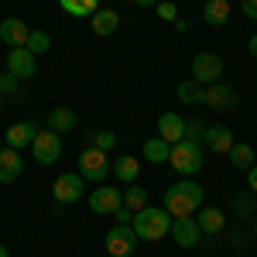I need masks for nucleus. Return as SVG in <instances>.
<instances>
[{
	"label": "nucleus",
	"mask_w": 257,
	"mask_h": 257,
	"mask_svg": "<svg viewBox=\"0 0 257 257\" xmlns=\"http://www.w3.org/2000/svg\"><path fill=\"white\" fill-rule=\"evenodd\" d=\"M247 52H250V55H254V59H257V35H254V38H250V41H247Z\"/></svg>",
	"instance_id": "e433bc0d"
},
{
	"label": "nucleus",
	"mask_w": 257,
	"mask_h": 257,
	"mask_svg": "<svg viewBox=\"0 0 257 257\" xmlns=\"http://www.w3.org/2000/svg\"><path fill=\"white\" fill-rule=\"evenodd\" d=\"M131 226H134V233L138 240H148V243H158V240L168 237V230H172V213H165V206H144L134 213L131 219Z\"/></svg>",
	"instance_id": "f03ea898"
},
{
	"label": "nucleus",
	"mask_w": 257,
	"mask_h": 257,
	"mask_svg": "<svg viewBox=\"0 0 257 257\" xmlns=\"http://www.w3.org/2000/svg\"><path fill=\"white\" fill-rule=\"evenodd\" d=\"M21 172H24V158H21V151L14 148H0V185H11V182H18Z\"/></svg>",
	"instance_id": "f8f14e48"
},
{
	"label": "nucleus",
	"mask_w": 257,
	"mask_h": 257,
	"mask_svg": "<svg viewBox=\"0 0 257 257\" xmlns=\"http://www.w3.org/2000/svg\"><path fill=\"white\" fill-rule=\"evenodd\" d=\"M172 240H175L182 250H192L199 243V237H202V230H199V223H196V216H178V219H172Z\"/></svg>",
	"instance_id": "9b49d317"
},
{
	"label": "nucleus",
	"mask_w": 257,
	"mask_h": 257,
	"mask_svg": "<svg viewBox=\"0 0 257 257\" xmlns=\"http://www.w3.org/2000/svg\"><path fill=\"white\" fill-rule=\"evenodd\" d=\"M237 209H240V216H247V213H254V209H257L254 196H237Z\"/></svg>",
	"instance_id": "473e14b6"
},
{
	"label": "nucleus",
	"mask_w": 257,
	"mask_h": 257,
	"mask_svg": "<svg viewBox=\"0 0 257 257\" xmlns=\"http://www.w3.org/2000/svg\"><path fill=\"white\" fill-rule=\"evenodd\" d=\"M206 120H199V117H192V120H185V138L182 141H196V144H202V138H206Z\"/></svg>",
	"instance_id": "c756f323"
},
{
	"label": "nucleus",
	"mask_w": 257,
	"mask_h": 257,
	"mask_svg": "<svg viewBox=\"0 0 257 257\" xmlns=\"http://www.w3.org/2000/svg\"><path fill=\"white\" fill-rule=\"evenodd\" d=\"M226 4H233V0H226Z\"/></svg>",
	"instance_id": "79ce46f5"
},
{
	"label": "nucleus",
	"mask_w": 257,
	"mask_h": 257,
	"mask_svg": "<svg viewBox=\"0 0 257 257\" xmlns=\"http://www.w3.org/2000/svg\"><path fill=\"white\" fill-rule=\"evenodd\" d=\"M178 99H182V103H189V106H192V103H206V86H202V82H196V79H185V82H178Z\"/></svg>",
	"instance_id": "393cba45"
},
{
	"label": "nucleus",
	"mask_w": 257,
	"mask_h": 257,
	"mask_svg": "<svg viewBox=\"0 0 257 257\" xmlns=\"http://www.w3.org/2000/svg\"><path fill=\"white\" fill-rule=\"evenodd\" d=\"M196 223H199V230H202V233L216 237L219 230L226 226V216L219 213L216 206H199V209H196Z\"/></svg>",
	"instance_id": "f3484780"
},
{
	"label": "nucleus",
	"mask_w": 257,
	"mask_h": 257,
	"mask_svg": "<svg viewBox=\"0 0 257 257\" xmlns=\"http://www.w3.org/2000/svg\"><path fill=\"white\" fill-rule=\"evenodd\" d=\"M31 158L38 165H55L62 158V138L55 131H38L31 141Z\"/></svg>",
	"instance_id": "39448f33"
},
{
	"label": "nucleus",
	"mask_w": 257,
	"mask_h": 257,
	"mask_svg": "<svg viewBox=\"0 0 257 257\" xmlns=\"http://www.w3.org/2000/svg\"><path fill=\"white\" fill-rule=\"evenodd\" d=\"M89 28H93V35L106 38V35H113L120 28V14L117 11H96V14L89 18Z\"/></svg>",
	"instance_id": "aec40b11"
},
{
	"label": "nucleus",
	"mask_w": 257,
	"mask_h": 257,
	"mask_svg": "<svg viewBox=\"0 0 257 257\" xmlns=\"http://www.w3.org/2000/svg\"><path fill=\"white\" fill-rule=\"evenodd\" d=\"M28 35H31V28H28L21 18L0 21V41H4L7 48H21V45H28Z\"/></svg>",
	"instance_id": "4468645a"
},
{
	"label": "nucleus",
	"mask_w": 257,
	"mask_h": 257,
	"mask_svg": "<svg viewBox=\"0 0 257 257\" xmlns=\"http://www.w3.org/2000/svg\"><path fill=\"white\" fill-rule=\"evenodd\" d=\"M7 72L18 76L21 82L31 79V76L38 72V55H31L24 45H21V48H11V52H7Z\"/></svg>",
	"instance_id": "9d476101"
},
{
	"label": "nucleus",
	"mask_w": 257,
	"mask_h": 257,
	"mask_svg": "<svg viewBox=\"0 0 257 257\" xmlns=\"http://www.w3.org/2000/svg\"><path fill=\"white\" fill-rule=\"evenodd\" d=\"M0 257H7V247H4V243H0Z\"/></svg>",
	"instance_id": "58836bf2"
},
{
	"label": "nucleus",
	"mask_w": 257,
	"mask_h": 257,
	"mask_svg": "<svg viewBox=\"0 0 257 257\" xmlns=\"http://www.w3.org/2000/svg\"><path fill=\"white\" fill-rule=\"evenodd\" d=\"M113 175L120 178V182H127V185H134L141 175V158L138 155H123V158L113 161Z\"/></svg>",
	"instance_id": "412c9836"
},
{
	"label": "nucleus",
	"mask_w": 257,
	"mask_h": 257,
	"mask_svg": "<svg viewBox=\"0 0 257 257\" xmlns=\"http://www.w3.org/2000/svg\"><path fill=\"white\" fill-rule=\"evenodd\" d=\"M79 175L93 185H103L106 175H110V155L99 151V148H86L79 151Z\"/></svg>",
	"instance_id": "20e7f679"
},
{
	"label": "nucleus",
	"mask_w": 257,
	"mask_h": 257,
	"mask_svg": "<svg viewBox=\"0 0 257 257\" xmlns=\"http://www.w3.org/2000/svg\"><path fill=\"white\" fill-rule=\"evenodd\" d=\"M31 55H45L48 48H52V38H48V31H31L28 35V45H24Z\"/></svg>",
	"instance_id": "c85d7f7f"
},
{
	"label": "nucleus",
	"mask_w": 257,
	"mask_h": 257,
	"mask_svg": "<svg viewBox=\"0 0 257 257\" xmlns=\"http://www.w3.org/2000/svg\"><path fill=\"white\" fill-rule=\"evenodd\" d=\"M192 79L202 82V86H213V82L223 79V59L216 52H199L192 59Z\"/></svg>",
	"instance_id": "0eeeda50"
},
{
	"label": "nucleus",
	"mask_w": 257,
	"mask_h": 257,
	"mask_svg": "<svg viewBox=\"0 0 257 257\" xmlns=\"http://www.w3.org/2000/svg\"><path fill=\"white\" fill-rule=\"evenodd\" d=\"M202 18H206V24H213V28H223L230 21V4L226 0H206L202 4Z\"/></svg>",
	"instance_id": "5701e85b"
},
{
	"label": "nucleus",
	"mask_w": 257,
	"mask_h": 257,
	"mask_svg": "<svg viewBox=\"0 0 257 257\" xmlns=\"http://www.w3.org/2000/svg\"><path fill=\"white\" fill-rule=\"evenodd\" d=\"M155 7H158V18H161V21H175V18H178V7L172 4V0H158Z\"/></svg>",
	"instance_id": "2f4dec72"
},
{
	"label": "nucleus",
	"mask_w": 257,
	"mask_h": 257,
	"mask_svg": "<svg viewBox=\"0 0 257 257\" xmlns=\"http://www.w3.org/2000/svg\"><path fill=\"white\" fill-rule=\"evenodd\" d=\"M35 134H38V127L35 123H11L7 131H4V144L7 148H14V151H21V148H28L31 141H35Z\"/></svg>",
	"instance_id": "dca6fc26"
},
{
	"label": "nucleus",
	"mask_w": 257,
	"mask_h": 257,
	"mask_svg": "<svg viewBox=\"0 0 257 257\" xmlns=\"http://www.w3.org/2000/svg\"><path fill=\"white\" fill-rule=\"evenodd\" d=\"M106 257H110V254H106Z\"/></svg>",
	"instance_id": "c03bdc74"
},
{
	"label": "nucleus",
	"mask_w": 257,
	"mask_h": 257,
	"mask_svg": "<svg viewBox=\"0 0 257 257\" xmlns=\"http://www.w3.org/2000/svg\"><path fill=\"white\" fill-rule=\"evenodd\" d=\"M206 106H213V110H233L237 106V93L219 79L213 86H206Z\"/></svg>",
	"instance_id": "2eb2a0df"
},
{
	"label": "nucleus",
	"mask_w": 257,
	"mask_h": 257,
	"mask_svg": "<svg viewBox=\"0 0 257 257\" xmlns=\"http://www.w3.org/2000/svg\"><path fill=\"white\" fill-rule=\"evenodd\" d=\"M240 7H243V18L247 21H257V0H240Z\"/></svg>",
	"instance_id": "72a5a7b5"
},
{
	"label": "nucleus",
	"mask_w": 257,
	"mask_h": 257,
	"mask_svg": "<svg viewBox=\"0 0 257 257\" xmlns=\"http://www.w3.org/2000/svg\"><path fill=\"white\" fill-rule=\"evenodd\" d=\"M59 7L65 11V14H72V18H93L99 11V0H59Z\"/></svg>",
	"instance_id": "b1692460"
},
{
	"label": "nucleus",
	"mask_w": 257,
	"mask_h": 257,
	"mask_svg": "<svg viewBox=\"0 0 257 257\" xmlns=\"http://www.w3.org/2000/svg\"><path fill=\"white\" fill-rule=\"evenodd\" d=\"M45 123H48V131H55L59 138L62 134H72V131H76V110H72V106H55Z\"/></svg>",
	"instance_id": "6ab92c4d"
},
{
	"label": "nucleus",
	"mask_w": 257,
	"mask_h": 257,
	"mask_svg": "<svg viewBox=\"0 0 257 257\" xmlns=\"http://www.w3.org/2000/svg\"><path fill=\"white\" fill-rule=\"evenodd\" d=\"M158 138L168 141V144H178V141L185 138V120L178 117V113H161L158 117Z\"/></svg>",
	"instance_id": "a211bd4d"
},
{
	"label": "nucleus",
	"mask_w": 257,
	"mask_h": 257,
	"mask_svg": "<svg viewBox=\"0 0 257 257\" xmlns=\"http://www.w3.org/2000/svg\"><path fill=\"white\" fill-rule=\"evenodd\" d=\"M89 148H99V151H113L117 148V134L113 131H89Z\"/></svg>",
	"instance_id": "cd10ccee"
},
{
	"label": "nucleus",
	"mask_w": 257,
	"mask_h": 257,
	"mask_svg": "<svg viewBox=\"0 0 257 257\" xmlns=\"http://www.w3.org/2000/svg\"><path fill=\"white\" fill-rule=\"evenodd\" d=\"M123 206L131 209V213H138L148 206V189L144 185H127V192H123Z\"/></svg>",
	"instance_id": "a878e982"
},
{
	"label": "nucleus",
	"mask_w": 257,
	"mask_h": 257,
	"mask_svg": "<svg viewBox=\"0 0 257 257\" xmlns=\"http://www.w3.org/2000/svg\"><path fill=\"white\" fill-rule=\"evenodd\" d=\"M202 199H206L202 185H196L192 178H182V182L165 189V213H172V219L192 216L199 206H202Z\"/></svg>",
	"instance_id": "f257e3e1"
},
{
	"label": "nucleus",
	"mask_w": 257,
	"mask_h": 257,
	"mask_svg": "<svg viewBox=\"0 0 257 257\" xmlns=\"http://www.w3.org/2000/svg\"><path fill=\"white\" fill-rule=\"evenodd\" d=\"M254 237H257V223H254Z\"/></svg>",
	"instance_id": "ea45409f"
},
{
	"label": "nucleus",
	"mask_w": 257,
	"mask_h": 257,
	"mask_svg": "<svg viewBox=\"0 0 257 257\" xmlns=\"http://www.w3.org/2000/svg\"><path fill=\"white\" fill-rule=\"evenodd\" d=\"M247 189L257 196V165H250V168H247Z\"/></svg>",
	"instance_id": "c9c22d12"
},
{
	"label": "nucleus",
	"mask_w": 257,
	"mask_h": 257,
	"mask_svg": "<svg viewBox=\"0 0 257 257\" xmlns=\"http://www.w3.org/2000/svg\"><path fill=\"white\" fill-rule=\"evenodd\" d=\"M0 148H4V141H0Z\"/></svg>",
	"instance_id": "37998d69"
},
{
	"label": "nucleus",
	"mask_w": 257,
	"mask_h": 257,
	"mask_svg": "<svg viewBox=\"0 0 257 257\" xmlns=\"http://www.w3.org/2000/svg\"><path fill=\"white\" fill-rule=\"evenodd\" d=\"M106 254L110 257H131L138 250V233H134V226H110L106 230Z\"/></svg>",
	"instance_id": "423d86ee"
},
{
	"label": "nucleus",
	"mask_w": 257,
	"mask_h": 257,
	"mask_svg": "<svg viewBox=\"0 0 257 257\" xmlns=\"http://www.w3.org/2000/svg\"><path fill=\"white\" fill-rule=\"evenodd\" d=\"M202 144H206L209 151H216V155H230V148H233L237 141H233V131H230V127H223V123H209Z\"/></svg>",
	"instance_id": "ddd939ff"
},
{
	"label": "nucleus",
	"mask_w": 257,
	"mask_h": 257,
	"mask_svg": "<svg viewBox=\"0 0 257 257\" xmlns=\"http://www.w3.org/2000/svg\"><path fill=\"white\" fill-rule=\"evenodd\" d=\"M82 182H86V178H82L79 172H65V175L55 178V182H52V199H55V206H69V202L82 199Z\"/></svg>",
	"instance_id": "6e6552de"
},
{
	"label": "nucleus",
	"mask_w": 257,
	"mask_h": 257,
	"mask_svg": "<svg viewBox=\"0 0 257 257\" xmlns=\"http://www.w3.org/2000/svg\"><path fill=\"white\" fill-rule=\"evenodd\" d=\"M134 4H138V7H155L158 0H134Z\"/></svg>",
	"instance_id": "4c0bfd02"
},
{
	"label": "nucleus",
	"mask_w": 257,
	"mask_h": 257,
	"mask_svg": "<svg viewBox=\"0 0 257 257\" xmlns=\"http://www.w3.org/2000/svg\"><path fill=\"white\" fill-rule=\"evenodd\" d=\"M168 165L175 168L178 175H196L199 168H202V144L196 141H178L172 144V155H168Z\"/></svg>",
	"instance_id": "7ed1b4c3"
},
{
	"label": "nucleus",
	"mask_w": 257,
	"mask_h": 257,
	"mask_svg": "<svg viewBox=\"0 0 257 257\" xmlns=\"http://www.w3.org/2000/svg\"><path fill=\"white\" fill-rule=\"evenodd\" d=\"M131 257H134V254H131Z\"/></svg>",
	"instance_id": "a18cd8bd"
},
{
	"label": "nucleus",
	"mask_w": 257,
	"mask_h": 257,
	"mask_svg": "<svg viewBox=\"0 0 257 257\" xmlns=\"http://www.w3.org/2000/svg\"><path fill=\"white\" fill-rule=\"evenodd\" d=\"M0 106H4V96H0Z\"/></svg>",
	"instance_id": "a19ab883"
},
{
	"label": "nucleus",
	"mask_w": 257,
	"mask_h": 257,
	"mask_svg": "<svg viewBox=\"0 0 257 257\" xmlns=\"http://www.w3.org/2000/svg\"><path fill=\"white\" fill-rule=\"evenodd\" d=\"M18 89H21L18 76H11V72H4V76H0V96H18Z\"/></svg>",
	"instance_id": "7c9ffc66"
},
{
	"label": "nucleus",
	"mask_w": 257,
	"mask_h": 257,
	"mask_svg": "<svg viewBox=\"0 0 257 257\" xmlns=\"http://www.w3.org/2000/svg\"><path fill=\"white\" fill-rule=\"evenodd\" d=\"M120 206H123V192H120L117 185H96V189L89 192V209L99 213V216L117 213Z\"/></svg>",
	"instance_id": "1a4fd4ad"
},
{
	"label": "nucleus",
	"mask_w": 257,
	"mask_h": 257,
	"mask_svg": "<svg viewBox=\"0 0 257 257\" xmlns=\"http://www.w3.org/2000/svg\"><path fill=\"white\" fill-rule=\"evenodd\" d=\"M113 219H117L120 226H131V219H134V213H131V209H127V206H120L117 213H113Z\"/></svg>",
	"instance_id": "f704fd0d"
},
{
	"label": "nucleus",
	"mask_w": 257,
	"mask_h": 257,
	"mask_svg": "<svg viewBox=\"0 0 257 257\" xmlns=\"http://www.w3.org/2000/svg\"><path fill=\"white\" fill-rule=\"evenodd\" d=\"M168 155H172V144H168V141H161V138L144 141V148H141V158L151 161V165H165Z\"/></svg>",
	"instance_id": "4be33fe9"
},
{
	"label": "nucleus",
	"mask_w": 257,
	"mask_h": 257,
	"mask_svg": "<svg viewBox=\"0 0 257 257\" xmlns=\"http://www.w3.org/2000/svg\"><path fill=\"white\" fill-rule=\"evenodd\" d=\"M230 161H233V168H243V172H247V168L254 165V148H250V144H233V148H230Z\"/></svg>",
	"instance_id": "bb28decb"
}]
</instances>
